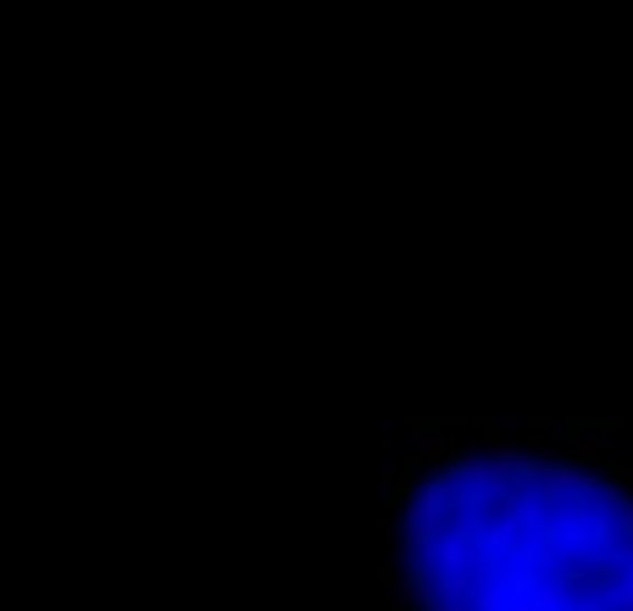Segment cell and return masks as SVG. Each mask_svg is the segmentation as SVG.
<instances>
[{
    "mask_svg": "<svg viewBox=\"0 0 633 611\" xmlns=\"http://www.w3.org/2000/svg\"><path fill=\"white\" fill-rule=\"evenodd\" d=\"M573 462H611V433L606 428H573V445H567Z\"/></svg>",
    "mask_w": 633,
    "mask_h": 611,
    "instance_id": "6da1fadb",
    "label": "cell"
},
{
    "mask_svg": "<svg viewBox=\"0 0 633 611\" xmlns=\"http://www.w3.org/2000/svg\"><path fill=\"white\" fill-rule=\"evenodd\" d=\"M622 484H628V489H633V462H628V467H622Z\"/></svg>",
    "mask_w": 633,
    "mask_h": 611,
    "instance_id": "7a4b0ae2",
    "label": "cell"
}]
</instances>
